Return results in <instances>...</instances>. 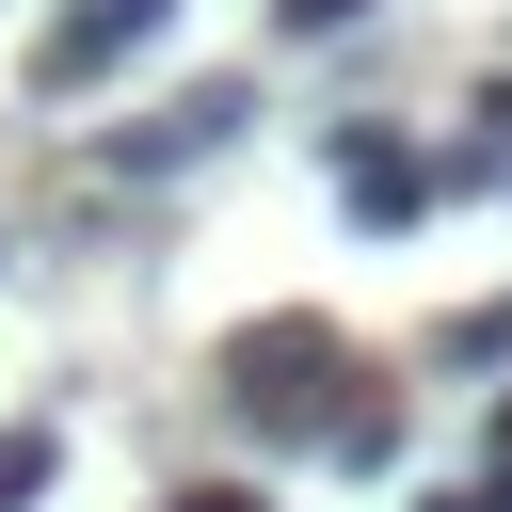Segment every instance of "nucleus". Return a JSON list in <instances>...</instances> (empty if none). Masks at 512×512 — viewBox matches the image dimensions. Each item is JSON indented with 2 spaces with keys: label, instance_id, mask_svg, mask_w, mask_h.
Listing matches in <instances>:
<instances>
[{
  "label": "nucleus",
  "instance_id": "39448f33",
  "mask_svg": "<svg viewBox=\"0 0 512 512\" xmlns=\"http://www.w3.org/2000/svg\"><path fill=\"white\" fill-rule=\"evenodd\" d=\"M432 368H512V304H464V320L432 336Z\"/></svg>",
  "mask_w": 512,
  "mask_h": 512
},
{
  "label": "nucleus",
  "instance_id": "f257e3e1",
  "mask_svg": "<svg viewBox=\"0 0 512 512\" xmlns=\"http://www.w3.org/2000/svg\"><path fill=\"white\" fill-rule=\"evenodd\" d=\"M224 400H240L256 448H320V464H384V448H400V400H384L368 352H352L336 320H304V304H272V320L224 336Z\"/></svg>",
  "mask_w": 512,
  "mask_h": 512
},
{
  "label": "nucleus",
  "instance_id": "6e6552de",
  "mask_svg": "<svg viewBox=\"0 0 512 512\" xmlns=\"http://www.w3.org/2000/svg\"><path fill=\"white\" fill-rule=\"evenodd\" d=\"M160 512H272L256 480H192V496H160Z\"/></svg>",
  "mask_w": 512,
  "mask_h": 512
},
{
  "label": "nucleus",
  "instance_id": "f03ea898",
  "mask_svg": "<svg viewBox=\"0 0 512 512\" xmlns=\"http://www.w3.org/2000/svg\"><path fill=\"white\" fill-rule=\"evenodd\" d=\"M240 112H256L240 80H192L176 112H144V128H112V176H192V160H208V144H224Z\"/></svg>",
  "mask_w": 512,
  "mask_h": 512
},
{
  "label": "nucleus",
  "instance_id": "423d86ee",
  "mask_svg": "<svg viewBox=\"0 0 512 512\" xmlns=\"http://www.w3.org/2000/svg\"><path fill=\"white\" fill-rule=\"evenodd\" d=\"M48 464H64V432H0V512H32V496H48Z\"/></svg>",
  "mask_w": 512,
  "mask_h": 512
},
{
  "label": "nucleus",
  "instance_id": "0eeeda50",
  "mask_svg": "<svg viewBox=\"0 0 512 512\" xmlns=\"http://www.w3.org/2000/svg\"><path fill=\"white\" fill-rule=\"evenodd\" d=\"M352 16H384V0H272V32H304V48H320V32H352Z\"/></svg>",
  "mask_w": 512,
  "mask_h": 512
},
{
  "label": "nucleus",
  "instance_id": "20e7f679",
  "mask_svg": "<svg viewBox=\"0 0 512 512\" xmlns=\"http://www.w3.org/2000/svg\"><path fill=\"white\" fill-rule=\"evenodd\" d=\"M160 16H176V0H80V16H64L48 48H32V80H48V96H80V80H112V64H128V48L160 32Z\"/></svg>",
  "mask_w": 512,
  "mask_h": 512
},
{
  "label": "nucleus",
  "instance_id": "7ed1b4c3",
  "mask_svg": "<svg viewBox=\"0 0 512 512\" xmlns=\"http://www.w3.org/2000/svg\"><path fill=\"white\" fill-rule=\"evenodd\" d=\"M320 160H336V208H352V224H416V208L448 192V176H432L416 144H384V128H336Z\"/></svg>",
  "mask_w": 512,
  "mask_h": 512
}]
</instances>
